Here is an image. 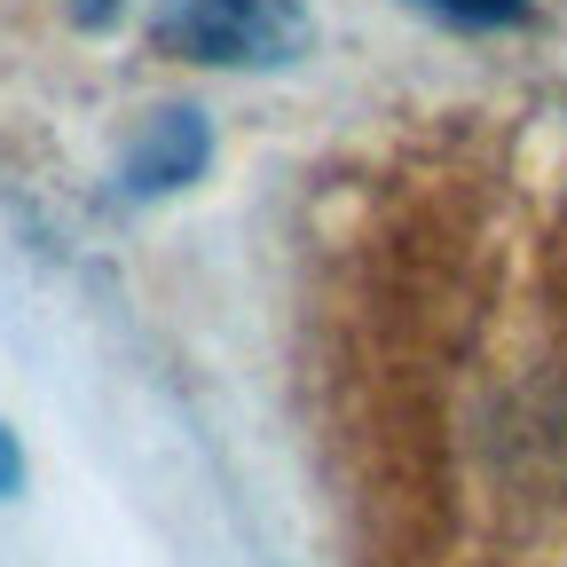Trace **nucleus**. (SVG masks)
Here are the masks:
<instances>
[{"mask_svg": "<svg viewBox=\"0 0 567 567\" xmlns=\"http://www.w3.org/2000/svg\"><path fill=\"white\" fill-rule=\"evenodd\" d=\"M166 55L276 71L308 48V0H158L151 17Z\"/></svg>", "mask_w": 567, "mask_h": 567, "instance_id": "1", "label": "nucleus"}, {"mask_svg": "<svg viewBox=\"0 0 567 567\" xmlns=\"http://www.w3.org/2000/svg\"><path fill=\"white\" fill-rule=\"evenodd\" d=\"M213 158V134H205V111L174 103V111H151V126L134 134V151H126V189L134 197H166L182 182H197Z\"/></svg>", "mask_w": 567, "mask_h": 567, "instance_id": "2", "label": "nucleus"}, {"mask_svg": "<svg viewBox=\"0 0 567 567\" xmlns=\"http://www.w3.org/2000/svg\"><path fill=\"white\" fill-rule=\"evenodd\" d=\"M425 17H450V24H520L536 0H410Z\"/></svg>", "mask_w": 567, "mask_h": 567, "instance_id": "3", "label": "nucleus"}, {"mask_svg": "<svg viewBox=\"0 0 567 567\" xmlns=\"http://www.w3.org/2000/svg\"><path fill=\"white\" fill-rule=\"evenodd\" d=\"M24 481V457H17V434H9V425H0V496H9Z\"/></svg>", "mask_w": 567, "mask_h": 567, "instance_id": "4", "label": "nucleus"}, {"mask_svg": "<svg viewBox=\"0 0 567 567\" xmlns=\"http://www.w3.org/2000/svg\"><path fill=\"white\" fill-rule=\"evenodd\" d=\"M111 17V0H80V24H103Z\"/></svg>", "mask_w": 567, "mask_h": 567, "instance_id": "5", "label": "nucleus"}]
</instances>
